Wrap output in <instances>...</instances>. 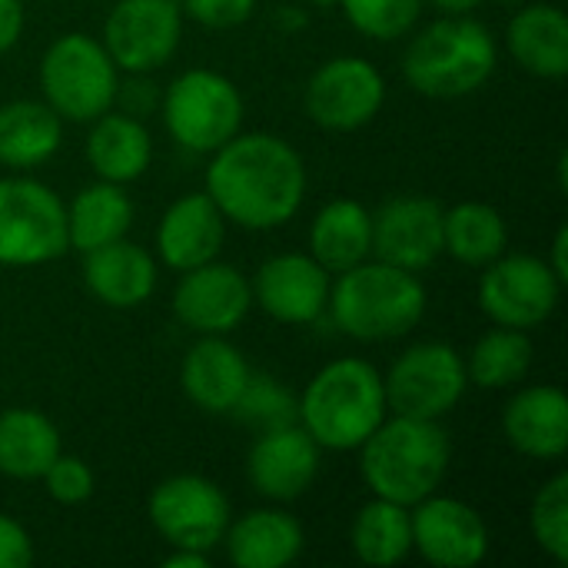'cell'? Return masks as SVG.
Wrapping results in <instances>:
<instances>
[{"instance_id": "obj_1", "label": "cell", "mask_w": 568, "mask_h": 568, "mask_svg": "<svg viewBox=\"0 0 568 568\" xmlns=\"http://www.w3.org/2000/svg\"><path fill=\"white\" fill-rule=\"evenodd\" d=\"M206 193L243 230H276L306 196L303 156L273 133H236L206 166Z\"/></svg>"}, {"instance_id": "obj_2", "label": "cell", "mask_w": 568, "mask_h": 568, "mask_svg": "<svg viewBox=\"0 0 568 568\" xmlns=\"http://www.w3.org/2000/svg\"><path fill=\"white\" fill-rule=\"evenodd\" d=\"M363 449V479L376 499L416 506L433 496L449 469V436L439 419H383Z\"/></svg>"}, {"instance_id": "obj_3", "label": "cell", "mask_w": 568, "mask_h": 568, "mask_svg": "<svg viewBox=\"0 0 568 568\" xmlns=\"http://www.w3.org/2000/svg\"><path fill=\"white\" fill-rule=\"evenodd\" d=\"M329 313L336 329L363 343L406 336L426 313V286L416 273L376 263H356L329 286Z\"/></svg>"}, {"instance_id": "obj_4", "label": "cell", "mask_w": 568, "mask_h": 568, "mask_svg": "<svg viewBox=\"0 0 568 568\" xmlns=\"http://www.w3.org/2000/svg\"><path fill=\"white\" fill-rule=\"evenodd\" d=\"M386 389L376 366L366 359H336L323 366L300 403L303 429L320 449L349 453L359 449L373 429L386 419Z\"/></svg>"}, {"instance_id": "obj_5", "label": "cell", "mask_w": 568, "mask_h": 568, "mask_svg": "<svg viewBox=\"0 0 568 568\" xmlns=\"http://www.w3.org/2000/svg\"><path fill=\"white\" fill-rule=\"evenodd\" d=\"M403 73L423 97L456 100L483 90L496 73V40L486 23L449 13L429 23L406 50Z\"/></svg>"}, {"instance_id": "obj_6", "label": "cell", "mask_w": 568, "mask_h": 568, "mask_svg": "<svg viewBox=\"0 0 568 568\" xmlns=\"http://www.w3.org/2000/svg\"><path fill=\"white\" fill-rule=\"evenodd\" d=\"M40 87L47 106L70 123H93L103 116L120 93L116 63L87 33L57 37L40 60Z\"/></svg>"}, {"instance_id": "obj_7", "label": "cell", "mask_w": 568, "mask_h": 568, "mask_svg": "<svg viewBox=\"0 0 568 568\" xmlns=\"http://www.w3.org/2000/svg\"><path fill=\"white\" fill-rule=\"evenodd\" d=\"M70 250L63 200L27 176L0 180V266H43Z\"/></svg>"}, {"instance_id": "obj_8", "label": "cell", "mask_w": 568, "mask_h": 568, "mask_svg": "<svg viewBox=\"0 0 568 568\" xmlns=\"http://www.w3.org/2000/svg\"><path fill=\"white\" fill-rule=\"evenodd\" d=\"M163 123L180 146L213 153L240 133L243 97L216 70H186L163 93Z\"/></svg>"}, {"instance_id": "obj_9", "label": "cell", "mask_w": 568, "mask_h": 568, "mask_svg": "<svg viewBox=\"0 0 568 568\" xmlns=\"http://www.w3.org/2000/svg\"><path fill=\"white\" fill-rule=\"evenodd\" d=\"M469 376L463 356L449 343L409 346L383 379L386 406L396 416L443 419L466 396Z\"/></svg>"}, {"instance_id": "obj_10", "label": "cell", "mask_w": 568, "mask_h": 568, "mask_svg": "<svg viewBox=\"0 0 568 568\" xmlns=\"http://www.w3.org/2000/svg\"><path fill=\"white\" fill-rule=\"evenodd\" d=\"M562 286L566 283L552 273L546 260L529 253H503L499 260L486 263V273L479 280V310L496 326L532 329L556 313Z\"/></svg>"}, {"instance_id": "obj_11", "label": "cell", "mask_w": 568, "mask_h": 568, "mask_svg": "<svg viewBox=\"0 0 568 568\" xmlns=\"http://www.w3.org/2000/svg\"><path fill=\"white\" fill-rule=\"evenodd\" d=\"M150 523L173 549L213 552L230 526L223 489L203 476H170L150 493Z\"/></svg>"}, {"instance_id": "obj_12", "label": "cell", "mask_w": 568, "mask_h": 568, "mask_svg": "<svg viewBox=\"0 0 568 568\" xmlns=\"http://www.w3.org/2000/svg\"><path fill=\"white\" fill-rule=\"evenodd\" d=\"M183 37L176 0H116L103 20V50L126 73H150L170 63Z\"/></svg>"}, {"instance_id": "obj_13", "label": "cell", "mask_w": 568, "mask_h": 568, "mask_svg": "<svg viewBox=\"0 0 568 568\" xmlns=\"http://www.w3.org/2000/svg\"><path fill=\"white\" fill-rule=\"evenodd\" d=\"M383 103L386 80L363 57L326 60L306 83V113L323 130L353 133L373 123Z\"/></svg>"}, {"instance_id": "obj_14", "label": "cell", "mask_w": 568, "mask_h": 568, "mask_svg": "<svg viewBox=\"0 0 568 568\" xmlns=\"http://www.w3.org/2000/svg\"><path fill=\"white\" fill-rule=\"evenodd\" d=\"M413 549L436 568H473L489 556L486 519L449 496H426L409 513Z\"/></svg>"}, {"instance_id": "obj_15", "label": "cell", "mask_w": 568, "mask_h": 568, "mask_svg": "<svg viewBox=\"0 0 568 568\" xmlns=\"http://www.w3.org/2000/svg\"><path fill=\"white\" fill-rule=\"evenodd\" d=\"M250 303H253L250 280L236 266L216 260L186 270L173 293L176 320L200 336L233 333L246 320Z\"/></svg>"}, {"instance_id": "obj_16", "label": "cell", "mask_w": 568, "mask_h": 568, "mask_svg": "<svg viewBox=\"0 0 568 568\" xmlns=\"http://www.w3.org/2000/svg\"><path fill=\"white\" fill-rule=\"evenodd\" d=\"M443 206L429 196H393L373 213L376 260L419 273L443 256Z\"/></svg>"}, {"instance_id": "obj_17", "label": "cell", "mask_w": 568, "mask_h": 568, "mask_svg": "<svg viewBox=\"0 0 568 568\" xmlns=\"http://www.w3.org/2000/svg\"><path fill=\"white\" fill-rule=\"evenodd\" d=\"M320 473V446L316 439L290 423L276 429H263L246 456V476L253 489L273 503L300 499Z\"/></svg>"}, {"instance_id": "obj_18", "label": "cell", "mask_w": 568, "mask_h": 568, "mask_svg": "<svg viewBox=\"0 0 568 568\" xmlns=\"http://www.w3.org/2000/svg\"><path fill=\"white\" fill-rule=\"evenodd\" d=\"M253 300L280 323H313L329 303V273L303 253H280L256 270Z\"/></svg>"}, {"instance_id": "obj_19", "label": "cell", "mask_w": 568, "mask_h": 568, "mask_svg": "<svg viewBox=\"0 0 568 568\" xmlns=\"http://www.w3.org/2000/svg\"><path fill=\"white\" fill-rule=\"evenodd\" d=\"M223 240H226V216L210 200V193L180 196L163 213L160 230H156L160 260L176 273H186L193 266L216 260V253L223 250Z\"/></svg>"}, {"instance_id": "obj_20", "label": "cell", "mask_w": 568, "mask_h": 568, "mask_svg": "<svg viewBox=\"0 0 568 568\" xmlns=\"http://www.w3.org/2000/svg\"><path fill=\"white\" fill-rule=\"evenodd\" d=\"M250 376H253L250 363L243 359V353L233 343H226V336L196 339L186 349V359L180 369V383H183L186 399L210 416L233 413Z\"/></svg>"}, {"instance_id": "obj_21", "label": "cell", "mask_w": 568, "mask_h": 568, "mask_svg": "<svg viewBox=\"0 0 568 568\" xmlns=\"http://www.w3.org/2000/svg\"><path fill=\"white\" fill-rule=\"evenodd\" d=\"M503 433L529 459H562L568 449L566 393L559 386L519 389L503 413Z\"/></svg>"}, {"instance_id": "obj_22", "label": "cell", "mask_w": 568, "mask_h": 568, "mask_svg": "<svg viewBox=\"0 0 568 568\" xmlns=\"http://www.w3.org/2000/svg\"><path fill=\"white\" fill-rule=\"evenodd\" d=\"M83 283L103 306L136 310L156 290V263L143 246L123 236L83 253Z\"/></svg>"}, {"instance_id": "obj_23", "label": "cell", "mask_w": 568, "mask_h": 568, "mask_svg": "<svg viewBox=\"0 0 568 568\" xmlns=\"http://www.w3.org/2000/svg\"><path fill=\"white\" fill-rule=\"evenodd\" d=\"M226 552L236 568H286L303 552V526L280 509H256L226 526Z\"/></svg>"}, {"instance_id": "obj_24", "label": "cell", "mask_w": 568, "mask_h": 568, "mask_svg": "<svg viewBox=\"0 0 568 568\" xmlns=\"http://www.w3.org/2000/svg\"><path fill=\"white\" fill-rule=\"evenodd\" d=\"M506 47L532 77L562 80L568 73V17L556 3H529L509 20Z\"/></svg>"}, {"instance_id": "obj_25", "label": "cell", "mask_w": 568, "mask_h": 568, "mask_svg": "<svg viewBox=\"0 0 568 568\" xmlns=\"http://www.w3.org/2000/svg\"><path fill=\"white\" fill-rule=\"evenodd\" d=\"M150 156H153V140L143 120L110 110L93 120L87 136V160L100 180L123 186L146 173Z\"/></svg>"}, {"instance_id": "obj_26", "label": "cell", "mask_w": 568, "mask_h": 568, "mask_svg": "<svg viewBox=\"0 0 568 568\" xmlns=\"http://www.w3.org/2000/svg\"><path fill=\"white\" fill-rule=\"evenodd\" d=\"M313 260L326 273H343L373 253V213L356 200L326 203L310 226Z\"/></svg>"}, {"instance_id": "obj_27", "label": "cell", "mask_w": 568, "mask_h": 568, "mask_svg": "<svg viewBox=\"0 0 568 568\" xmlns=\"http://www.w3.org/2000/svg\"><path fill=\"white\" fill-rule=\"evenodd\" d=\"M63 140V120L37 100H13L0 106V163L30 170L47 163Z\"/></svg>"}, {"instance_id": "obj_28", "label": "cell", "mask_w": 568, "mask_h": 568, "mask_svg": "<svg viewBox=\"0 0 568 568\" xmlns=\"http://www.w3.org/2000/svg\"><path fill=\"white\" fill-rule=\"evenodd\" d=\"M133 223V203L120 183H90L67 206V240L73 250L90 253L113 240H123Z\"/></svg>"}, {"instance_id": "obj_29", "label": "cell", "mask_w": 568, "mask_h": 568, "mask_svg": "<svg viewBox=\"0 0 568 568\" xmlns=\"http://www.w3.org/2000/svg\"><path fill=\"white\" fill-rule=\"evenodd\" d=\"M60 456L57 426L37 409L0 413V473L10 479H40Z\"/></svg>"}, {"instance_id": "obj_30", "label": "cell", "mask_w": 568, "mask_h": 568, "mask_svg": "<svg viewBox=\"0 0 568 568\" xmlns=\"http://www.w3.org/2000/svg\"><path fill=\"white\" fill-rule=\"evenodd\" d=\"M509 246L506 220L489 203H459L443 213V253L466 266H486Z\"/></svg>"}, {"instance_id": "obj_31", "label": "cell", "mask_w": 568, "mask_h": 568, "mask_svg": "<svg viewBox=\"0 0 568 568\" xmlns=\"http://www.w3.org/2000/svg\"><path fill=\"white\" fill-rule=\"evenodd\" d=\"M349 542L359 562L376 568L399 566L413 552V526L409 509L389 499L366 503L349 529Z\"/></svg>"}, {"instance_id": "obj_32", "label": "cell", "mask_w": 568, "mask_h": 568, "mask_svg": "<svg viewBox=\"0 0 568 568\" xmlns=\"http://www.w3.org/2000/svg\"><path fill=\"white\" fill-rule=\"evenodd\" d=\"M529 366H532V343L526 329L499 326L473 346L466 376L479 389H506L516 386L529 373Z\"/></svg>"}, {"instance_id": "obj_33", "label": "cell", "mask_w": 568, "mask_h": 568, "mask_svg": "<svg viewBox=\"0 0 568 568\" xmlns=\"http://www.w3.org/2000/svg\"><path fill=\"white\" fill-rule=\"evenodd\" d=\"M529 529L532 539L549 552L552 562L566 566L568 562V476L559 473L552 476L532 499L529 509Z\"/></svg>"}, {"instance_id": "obj_34", "label": "cell", "mask_w": 568, "mask_h": 568, "mask_svg": "<svg viewBox=\"0 0 568 568\" xmlns=\"http://www.w3.org/2000/svg\"><path fill=\"white\" fill-rule=\"evenodd\" d=\"M346 20L373 40H399L419 20L423 0H339Z\"/></svg>"}, {"instance_id": "obj_35", "label": "cell", "mask_w": 568, "mask_h": 568, "mask_svg": "<svg viewBox=\"0 0 568 568\" xmlns=\"http://www.w3.org/2000/svg\"><path fill=\"white\" fill-rule=\"evenodd\" d=\"M233 413L243 423H256L263 429H276V426H290L300 419V403L270 376H250L240 403L233 406Z\"/></svg>"}, {"instance_id": "obj_36", "label": "cell", "mask_w": 568, "mask_h": 568, "mask_svg": "<svg viewBox=\"0 0 568 568\" xmlns=\"http://www.w3.org/2000/svg\"><path fill=\"white\" fill-rule=\"evenodd\" d=\"M40 479L47 483V496L60 506H80L93 496V473L77 456L60 453Z\"/></svg>"}, {"instance_id": "obj_37", "label": "cell", "mask_w": 568, "mask_h": 568, "mask_svg": "<svg viewBox=\"0 0 568 568\" xmlns=\"http://www.w3.org/2000/svg\"><path fill=\"white\" fill-rule=\"evenodd\" d=\"M180 10L210 30H230L253 17L256 0H183Z\"/></svg>"}, {"instance_id": "obj_38", "label": "cell", "mask_w": 568, "mask_h": 568, "mask_svg": "<svg viewBox=\"0 0 568 568\" xmlns=\"http://www.w3.org/2000/svg\"><path fill=\"white\" fill-rule=\"evenodd\" d=\"M33 562V542L20 523L0 513V568H27Z\"/></svg>"}, {"instance_id": "obj_39", "label": "cell", "mask_w": 568, "mask_h": 568, "mask_svg": "<svg viewBox=\"0 0 568 568\" xmlns=\"http://www.w3.org/2000/svg\"><path fill=\"white\" fill-rule=\"evenodd\" d=\"M23 33V3L0 0V53H7Z\"/></svg>"}, {"instance_id": "obj_40", "label": "cell", "mask_w": 568, "mask_h": 568, "mask_svg": "<svg viewBox=\"0 0 568 568\" xmlns=\"http://www.w3.org/2000/svg\"><path fill=\"white\" fill-rule=\"evenodd\" d=\"M552 266V273L568 283V226L556 230V240H552V260H546Z\"/></svg>"}, {"instance_id": "obj_41", "label": "cell", "mask_w": 568, "mask_h": 568, "mask_svg": "<svg viewBox=\"0 0 568 568\" xmlns=\"http://www.w3.org/2000/svg\"><path fill=\"white\" fill-rule=\"evenodd\" d=\"M163 568H210V552H196V549H173Z\"/></svg>"}, {"instance_id": "obj_42", "label": "cell", "mask_w": 568, "mask_h": 568, "mask_svg": "<svg viewBox=\"0 0 568 568\" xmlns=\"http://www.w3.org/2000/svg\"><path fill=\"white\" fill-rule=\"evenodd\" d=\"M153 90H156V87H153L150 80H133V83L123 90V97H126V100H136V103H140V97H143V110H150V106H153ZM133 110H136V106H133ZM133 110H130V116H133Z\"/></svg>"}, {"instance_id": "obj_43", "label": "cell", "mask_w": 568, "mask_h": 568, "mask_svg": "<svg viewBox=\"0 0 568 568\" xmlns=\"http://www.w3.org/2000/svg\"><path fill=\"white\" fill-rule=\"evenodd\" d=\"M273 20H276V23H280L283 30H300V27H306V13H303L300 7H293V3L280 7Z\"/></svg>"}, {"instance_id": "obj_44", "label": "cell", "mask_w": 568, "mask_h": 568, "mask_svg": "<svg viewBox=\"0 0 568 568\" xmlns=\"http://www.w3.org/2000/svg\"><path fill=\"white\" fill-rule=\"evenodd\" d=\"M429 3H436V7L446 10V13H469V10H476L483 0H429Z\"/></svg>"}, {"instance_id": "obj_45", "label": "cell", "mask_w": 568, "mask_h": 568, "mask_svg": "<svg viewBox=\"0 0 568 568\" xmlns=\"http://www.w3.org/2000/svg\"><path fill=\"white\" fill-rule=\"evenodd\" d=\"M316 7H333V3H339V0H313Z\"/></svg>"}]
</instances>
